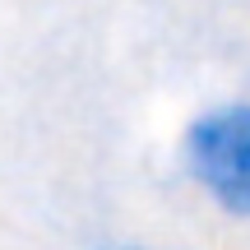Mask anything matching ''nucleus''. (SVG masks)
Returning <instances> with one entry per match:
<instances>
[{
  "mask_svg": "<svg viewBox=\"0 0 250 250\" xmlns=\"http://www.w3.org/2000/svg\"><path fill=\"white\" fill-rule=\"evenodd\" d=\"M176 167L227 223H250V98H223L181 125Z\"/></svg>",
  "mask_w": 250,
  "mask_h": 250,
  "instance_id": "obj_1",
  "label": "nucleus"
},
{
  "mask_svg": "<svg viewBox=\"0 0 250 250\" xmlns=\"http://www.w3.org/2000/svg\"><path fill=\"white\" fill-rule=\"evenodd\" d=\"M88 250H176V246H153V241H98Z\"/></svg>",
  "mask_w": 250,
  "mask_h": 250,
  "instance_id": "obj_2",
  "label": "nucleus"
}]
</instances>
